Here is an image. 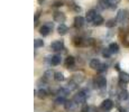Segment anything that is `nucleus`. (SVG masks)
<instances>
[{
  "label": "nucleus",
  "instance_id": "1",
  "mask_svg": "<svg viewBox=\"0 0 129 112\" xmlns=\"http://www.w3.org/2000/svg\"><path fill=\"white\" fill-rule=\"evenodd\" d=\"M73 100H74V102H75V103H78V104H83V103H85L86 93H85L84 91L79 92V93H76L75 95H74Z\"/></svg>",
  "mask_w": 129,
  "mask_h": 112
},
{
  "label": "nucleus",
  "instance_id": "2",
  "mask_svg": "<svg viewBox=\"0 0 129 112\" xmlns=\"http://www.w3.org/2000/svg\"><path fill=\"white\" fill-rule=\"evenodd\" d=\"M52 29H53V24H52V22H46L45 25H43V26L41 27L39 33H41L42 36H47V35L52 31Z\"/></svg>",
  "mask_w": 129,
  "mask_h": 112
},
{
  "label": "nucleus",
  "instance_id": "3",
  "mask_svg": "<svg viewBox=\"0 0 129 112\" xmlns=\"http://www.w3.org/2000/svg\"><path fill=\"white\" fill-rule=\"evenodd\" d=\"M95 85L98 86L99 89H105L106 85H107V80H106L105 76H101V75L96 76L95 78Z\"/></svg>",
  "mask_w": 129,
  "mask_h": 112
},
{
  "label": "nucleus",
  "instance_id": "4",
  "mask_svg": "<svg viewBox=\"0 0 129 112\" xmlns=\"http://www.w3.org/2000/svg\"><path fill=\"white\" fill-rule=\"evenodd\" d=\"M51 48L55 52H58V51H62L64 48V43L63 41H55L51 44Z\"/></svg>",
  "mask_w": 129,
  "mask_h": 112
},
{
  "label": "nucleus",
  "instance_id": "5",
  "mask_svg": "<svg viewBox=\"0 0 129 112\" xmlns=\"http://www.w3.org/2000/svg\"><path fill=\"white\" fill-rule=\"evenodd\" d=\"M112 108H113V102L109 100V99H107V100H105L101 103V109L103 111H110Z\"/></svg>",
  "mask_w": 129,
  "mask_h": 112
},
{
  "label": "nucleus",
  "instance_id": "6",
  "mask_svg": "<svg viewBox=\"0 0 129 112\" xmlns=\"http://www.w3.org/2000/svg\"><path fill=\"white\" fill-rule=\"evenodd\" d=\"M127 18V11L123 10V9H120L117 14V17H116V20L117 22H123Z\"/></svg>",
  "mask_w": 129,
  "mask_h": 112
},
{
  "label": "nucleus",
  "instance_id": "7",
  "mask_svg": "<svg viewBox=\"0 0 129 112\" xmlns=\"http://www.w3.org/2000/svg\"><path fill=\"white\" fill-rule=\"evenodd\" d=\"M84 24H85V19H84L83 17L76 16L75 18H74V27H75V28H81V27L84 26Z\"/></svg>",
  "mask_w": 129,
  "mask_h": 112
},
{
  "label": "nucleus",
  "instance_id": "8",
  "mask_svg": "<svg viewBox=\"0 0 129 112\" xmlns=\"http://www.w3.org/2000/svg\"><path fill=\"white\" fill-rule=\"evenodd\" d=\"M54 21L56 22H59V24H63L65 21V15L63 12H59V11H56L54 14Z\"/></svg>",
  "mask_w": 129,
  "mask_h": 112
},
{
  "label": "nucleus",
  "instance_id": "9",
  "mask_svg": "<svg viewBox=\"0 0 129 112\" xmlns=\"http://www.w3.org/2000/svg\"><path fill=\"white\" fill-rule=\"evenodd\" d=\"M118 98H119V100H121V101H126V100H128V98H129V93H128V91H127L126 89H121L120 91H119Z\"/></svg>",
  "mask_w": 129,
  "mask_h": 112
},
{
  "label": "nucleus",
  "instance_id": "10",
  "mask_svg": "<svg viewBox=\"0 0 129 112\" xmlns=\"http://www.w3.org/2000/svg\"><path fill=\"white\" fill-rule=\"evenodd\" d=\"M96 11L95 10H93V9H91V10H89L88 11V14H86V17H85V20L88 21V22H92L93 21V19L95 18V16H96Z\"/></svg>",
  "mask_w": 129,
  "mask_h": 112
},
{
  "label": "nucleus",
  "instance_id": "11",
  "mask_svg": "<svg viewBox=\"0 0 129 112\" xmlns=\"http://www.w3.org/2000/svg\"><path fill=\"white\" fill-rule=\"evenodd\" d=\"M72 80H73L76 84H80V83H82V82L84 81V75L83 74H81V73H75L73 75V78H72Z\"/></svg>",
  "mask_w": 129,
  "mask_h": 112
},
{
  "label": "nucleus",
  "instance_id": "12",
  "mask_svg": "<svg viewBox=\"0 0 129 112\" xmlns=\"http://www.w3.org/2000/svg\"><path fill=\"white\" fill-rule=\"evenodd\" d=\"M61 56H58V55H54V56H52L51 57V59H49V63H51V65H53V66H56V65H58L59 63H61Z\"/></svg>",
  "mask_w": 129,
  "mask_h": 112
},
{
  "label": "nucleus",
  "instance_id": "13",
  "mask_svg": "<svg viewBox=\"0 0 129 112\" xmlns=\"http://www.w3.org/2000/svg\"><path fill=\"white\" fill-rule=\"evenodd\" d=\"M103 22H105V20H103V17L100 16V15H96L95 18H94L93 21H92V25H93V26H100V25H102Z\"/></svg>",
  "mask_w": 129,
  "mask_h": 112
},
{
  "label": "nucleus",
  "instance_id": "14",
  "mask_svg": "<svg viewBox=\"0 0 129 112\" xmlns=\"http://www.w3.org/2000/svg\"><path fill=\"white\" fill-rule=\"evenodd\" d=\"M68 31H69L68 26H65L64 24H59V26L57 27V33L59 35H65Z\"/></svg>",
  "mask_w": 129,
  "mask_h": 112
},
{
  "label": "nucleus",
  "instance_id": "15",
  "mask_svg": "<svg viewBox=\"0 0 129 112\" xmlns=\"http://www.w3.org/2000/svg\"><path fill=\"white\" fill-rule=\"evenodd\" d=\"M100 65H101V62L99 61V59H96V58L91 59V62H90V67H91L92 69H98Z\"/></svg>",
  "mask_w": 129,
  "mask_h": 112
},
{
  "label": "nucleus",
  "instance_id": "16",
  "mask_svg": "<svg viewBox=\"0 0 129 112\" xmlns=\"http://www.w3.org/2000/svg\"><path fill=\"white\" fill-rule=\"evenodd\" d=\"M119 81L128 83L129 82V74L126 73V72H120V74H119Z\"/></svg>",
  "mask_w": 129,
  "mask_h": 112
},
{
  "label": "nucleus",
  "instance_id": "17",
  "mask_svg": "<svg viewBox=\"0 0 129 112\" xmlns=\"http://www.w3.org/2000/svg\"><path fill=\"white\" fill-rule=\"evenodd\" d=\"M76 104H78V103H75L74 100H72V101H66L65 103H64V105H65L66 110H74Z\"/></svg>",
  "mask_w": 129,
  "mask_h": 112
},
{
  "label": "nucleus",
  "instance_id": "18",
  "mask_svg": "<svg viewBox=\"0 0 129 112\" xmlns=\"http://www.w3.org/2000/svg\"><path fill=\"white\" fill-rule=\"evenodd\" d=\"M74 63H75V58H74L73 56H68L65 59V64L66 66L69 67V68H72V66L74 65Z\"/></svg>",
  "mask_w": 129,
  "mask_h": 112
},
{
  "label": "nucleus",
  "instance_id": "19",
  "mask_svg": "<svg viewBox=\"0 0 129 112\" xmlns=\"http://www.w3.org/2000/svg\"><path fill=\"white\" fill-rule=\"evenodd\" d=\"M109 49L111 51V53L112 54H116L119 52V45L117 43H111L109 45Z\"/></svg>",
  "mask_w": 129,
  "mask_h": 112
},
{
  "label": "nucleus",
  "instance_id": "20",
  "mask_svg": "<svg viewBox=\"0 0 129 112\" xmlns=\"http://www.w3.org/2000/svg\"><path fill=\"white\" fill-rule=\"evenodd\" d=\"M47 95H48V92H47L45 89H41L37 92V96H38L39 99H45Z\"/></svg>",
  "mask_w": 129,
  "mask_h": 112
},
{
  "label": "nucleus",
  "instance_id": "21",
  "mask_svg": "<svg viewBox=\"0 0 129 112\" xmlns=\"http://www.w3.org/2000/svg\"><path fill=\"white\" fill-rule=\"evenodd\" d=\"M54 80L57 82H63L65 78H64V74L61 73V72H56L55 74H54Z\"/></svg>",
  "mask_w": 129,
  "mask_h": 112
},
{
  "label": "nucleus",
  "instance_id": "22",
  "mask_svg": "<svg viewBox=\"0 0 129 112\" xmlns=\"http://www.w3.org/2000/svg\"><path fill=\"white\" fill-rule=\"evenodd\" d=\"M98 7L101 9V10H105V9H107L109 7V4L107 2V0H101V1H99Z\"/></svg>",
  "mask_w": 129,
  "mask_h": 112
},
{
  "label": "nucleus",
  "instance_id": "23",
  "mask_svg": "<svg viewBox=\"0 0 129 112\" xmlns=\"http://www.w3.org/2000/svg\"><path fill=\"white\" fill-rule=\"evenodd\" d=\"M78 85H79V84H76L73 80H71V81L68 83V89L70 90V91H73V90H75L76 88H78Z\"/></svg>",
  "mask_w": 129,
  "mask_h": 112
},
{
  "label": "nucleus",
  "instance_id": "24",
  "mask_svg": "<svg viewBox=\"0 0 129 112\" xmlns=\"http://www.w3.org/2000/svg\"><path fill=\"white\" fill-rule=\"evenodd\" d=\"M116 24H117V20H116V19H109V20L106 22V26L108 27V28H112V27L116 26Z\"/></svg>",
  "mask_w": 129,
  "mask_h": 112
},
{
  "label": "nucleus",
  "instance_id": "25",
  "mask_svg": "<svg viewBox=\"0 0 129 112\" xmlns=\"http://www.w3.org/2000/svg\"><path fill=\"white\" fill-rule=\"evenodd\" d=\"M44 46V42L42 39H35L34 41V47L35 48H39V47H43Z\"/></svg>",
  "mask_w": 129,
  "mask_h": 112
},
{
  "label": "nucleus",
  "instance_id": "26",
  "mask_svg": "<svg viewBox=\"0 0 129 112\" xmlns=\"http://www.w3.org/2000/svg\"><path fill=\"white\" fill-rule=\"evenodd\" d=\"M58 96H66L69 94V89H59L57 91Z\"/></svg>",
  "mask_w": 129,
  "mask_h": 112
},
{
  "label": "nucleus",
  "instance_id": "27",
  "mask_svg": "<svg viewBox=\"0 0 129 112\" xmlns=\"http://www.w3.org/2000/svg\"><path fill=\"white\" fill-rule=\"evenodd\" d=\"M119 1L120 0H107V2L109 4V7H111V8H116V6L119 4Z\"/></svg>",
  "mask_w": 129,
  "mask_h": 112
},
{
  "label": "nucleus",
  "instance_id": "28",
  "mask_svg": "<svg viewBox=\"0 0 129 112\" xmlns=\"http://www.w3.org/2000/svg\"><path fill=\"white\" fill-rule=\"evenodd\" d=\"M111 54L112 53H111V51L109 48H106V49H103L102 51V56L106 57V58H109V57L111 56Z\"/></svg>",
  "mask_w": 129,
  "mask_h": 112
},
{
  "label": "nucleus",
  "instance_id": "29",
  "mask_svg": "<svg viewBox=\"0 0 129 112\" xmlns=\"http://www.w3.org/2000/svg\"><path fill=\"white\" fill-rule=\"evenodd\" d=\"M65 96H57V99L55 100V103L56 104H64L65 103Z\"/></svg>",
  "mask_w": 129,
  "mask_h": 112
},
{
  "label": "nucleus",
  "instance_id": "30",
  "mask_svg": "<svg viewBox=\"0 0 129 112\" xmlns=\"http://www.w3.org/2000/svg\"><path fill=\"white\" fill-rule=\"evenodd\" d=\"M107 69H108V66H107V64H101L96 71H98L99 73H103V72H106Z\"/></svg>",
  "mask_w": 129,
  "mask_h": 112
},
{
  "label": "nucleus",
  "instance_id": "31",
  "mask_svg": "<svg viewBox=\"0 0 129 112\" xmlns=\"http://www.w3.org/2000/svg\"><path fill=\"white\" fill-rule=\"evenodd\" d=\"M54 74H55V73H53L52 71H47V72H45V74H44V79L48 80L51 78H54Z\"/></svg>",
  "mask_w": 129,
  "mask_h": 112
},
{
  "label": "nucleus",
  "instance_id": "32",
  "mask_svg": "<svg viewBox=\"0 0 129 112\" xmlns=\"http://www.w3.org/2000/svg\"><path fill=\"white\" fill-rule=\"evenodd\" d=\"M54 6H55V7H62V6H63V2H62V1H55V2H54Z\"/></svg>",
  "mask_w": 129,
  "mask_h": 112
},
{
  "label": "nucleus",
  "instance_id": "33",
  "mask_svg": "<svg viewBox=\"0 0 129 112\" xmlns=\"http://www.w3.org/2000/svg\"><path fill=\"white\" fill-rule=\"evenodd\" d=\"M89 110H90V109H89V106L88 105H84L83 109H82V112H89Z\"/></svg>",
  "mask_w": 129,
  "mask_h": 112
},
{
  "label": "nucleus",
  "instance_id": "34",
  "mask_svg": "<svg viewBox=\"0 0 129 112\" xmlns=\"http://www.w3.org/2000/svg\"><path fill=\"white\" fill-rule=\"evenodd\" d=\"M39 14H41V12H39V11H37V12H36V17H35V21H37V20H38V18H39Z\"/></svg>",
  "mask_w": 129,
  "mask_h": 112
},
{
  "label": "nucleus",
  "instance_id": "35",
  "mask_svg": "<svg viewBox=\"0 0 129 112\" xmlns=\"http://www.w3.org/2000/svg\"><path fill=\"white\" fill-rule=\"evenodd\" d=\"M115 68H116V71H120V65H119V64H116Z\"/></svg>",
  "mask_w": 129,
  "mask_h": 112
},
{
  "label": "nucleus",
  "instance_id": "36",
  "mask_svg": "<svg viewBox=\"0 0 129 112\" xmlns=\"http://www.w3.org/2000/svg\"><path fill=\"white\" fill-rule=\"evenodd\" d=\"M44 1V0H38V2H39V4H42V2H43Z\"/></svg>",
  "mask_w": 129,
  "mask_h": 112
}]
</instances>
